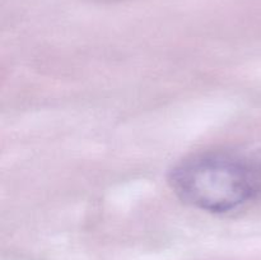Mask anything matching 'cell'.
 <instances>
[{
	"instance_id": "cell-1",
	"label": "cell",
	"mask_w": 261,
	"mask_h": 260,
	"mask_svg": "<svg viewBox=\"0 0 261 260\" xmlns=\"http://www.w3.org/2000/svg\"><path fill=\"white\" fill-rule=\"evenodd\" d=\"M176 195L211 213L237 209L261 196V163L228 153L193 155L170 175Z\"/></svg>"
}]
</instances>
